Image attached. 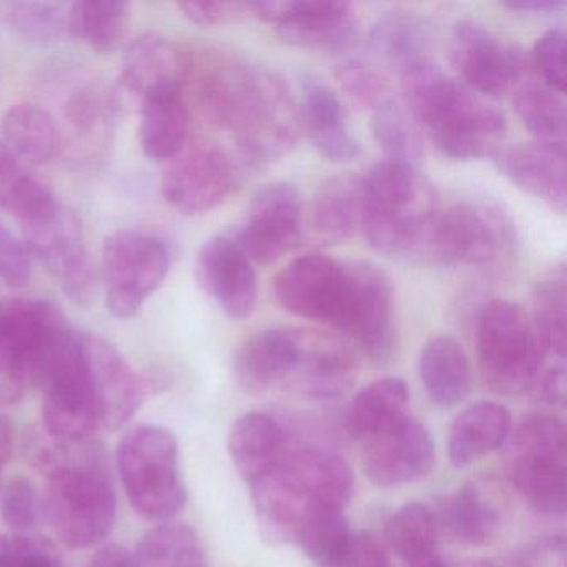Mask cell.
Segmentation results:
<instances>
[{"label": "cell", "mask_w": 567, "mask_h": 567, "mask_svg": "<svg viewBox=\"0 0 567 567\" xmlns=\"http://www.w3.org/2000/svg\"><path fill=\"white\" fill-rule=\"evenodd\" d=\"M400 75L404 107L444 157L476 161L503 147L504 115L433 61Z\"/></svg>", "instance_id": "6da1fadb"}, {"label": "cell", "mask_w": 567, "mask_h": 567, "mask_svg": "<svg viewBox=\"0 0 567 567\" xmlns=\"http://www.w3.org/2000/svg\"><path fill=\"white\" fill-rule=\"evenodd\" d=\"M42 447L35 463L49 477L45 511L65 546L85 549L101 543L117 519V494L104 453L91 440Z\"/></svg>", "instance_id": "7a4b0ae2"}, {"label": "cell", "mask_w": 567, "mask_h": 567, "mask_svg": "<svg viewBox=\"0 0 567 567\" xmlns=\"http://www.w3.org/2000/svg\"><path fill=\"white\" fill-rule=\"evenodd\" d=\"M361 190L360 230L368 245L386 257L424 267L441 202L420 168L380 162L361 178Z\"/></svg>", "instance_id": "3957f363"}, {"label": "cell", "mask_w": 567, "mask_h": 567, "mask_svg": "<svg viewBox=\"0 0 567 567\" xmlns=\"http://www.w3.org/2000/svg\"><path fill=\"white\" fill-rule=\"evenodd\" d=\"M118 471L125 494L141 516L167 520L184 509L187 489L178 467V444L161 426L128 431L118 446Z\"/></svg>", "instance_id": "277c9868"}, {"label": "cell", "mask_w": 567, "mask_h": 567, "mask_svg": "<svg viewBox=\"0 0 567 567\" xmlns=\"http://www.w3.org/2000/svg\"><path fill=\"white\" fill-rule=\"evenodd\" d=\"M513 220L494 202L464 200L441 207L427 241L424 267H494L516 250Z\"/></svg>", "instance_id": "5b68a950"}, {"label": "cell", "mask_w": 567, "mask_h": 567, "mask_svg": "<svg viewBox=\"0 0 567 567\" xmlns=\"http://www.w3.org/2000/svg\"><path fill=\"white\" fill-rule=\"evenodd\" d=\"M477 353L487 386L503 394L533 388L546 360L529 315L506 300L484 307L477 321Z\"/></svg>", "instance_id": "8992f818"}, {"label": "cell", "mask_w": 567, "mask_h": 567, "mask_svg": "<svg viewBox=\"0 0 567 567\" xmlns=\"http://www.w3.org/2000/svg\"><path fill=\"white\" fill-rule=\"evenodd\" d=\"M264 68L217 48L188 49L184 89L205 121L237 134L260 92Z\"/></svg>", "instance_id": "52a82bcc"}, {"label": "cell", "mask_w": 567, "mask_h": 567, "mask_svg": "<svg viewBox=\"0 0 567 567\" xmlns=\"http://www.w3.org/2000/svg\"><path fill=\"white\" fill-rule=\"evenodd\" d=\"M64 327L48 301L0 298V404L19 403L35 386L42 358Z\"/></svg>", "instance_id": "ba28073f"}, {"label": "cell", "mask_w": 567, "mask_h": 567, "mask_svg": "<svg viewBox=\"0 0 567 567\" xmlns=\"http://www.w3.org/2000/svg\"><path fill=\"white\" fill-rule=\"evenodd\" d=\"M21 225L29 255L59 278L72 303L91 307L97 297L99 275L85 248L84 228L78 215L55 202Z\"/></svg>", "instance_id": "9c48e42d"}, {"label": "cell", "mask_w": 567, "mask_h": 567, "mask_svg": "<svg viewBox=\"0 0 567 567\" xmlns=\"http://www.w3.org/2000/svg\"><path fill=\"white\" fill-rule=\"evenodd\" d=\"M171 270V250L161 238L117 231L102 248V278L111 313L132 318L164 284Z\"/></svg>", "instance_id": "30bf717a"}, {"label": "cell", "mask_w": 567, "mask_h": 567, "mask_svg": "<svg viewBox=\"0 0 567 567\" xmlns=\"http://www.w3.org/2000/svg\"><path fill=\"white\" fill-rule=\"evenodd\" d=\"M447 58L457 81L474 94L503 97L533 72L526 52L513 42H504L480 22L460 21L447 39Z\"/></svg>", "instance_id": "8fae6325"}, {"label": "cell", "mask_w": 567, "mask_h": 567, "mask_svg": "<svg viewBox=\"0 0 567 567\" xmlns=\"http://www.w3.org/2000/svg\"><path fill=\"white\" fill-rule=\"evenodd\" d=\"M275 298L295 317L341 330L347 320L350 278L347 265L321 254L303 255L275 278Z\"/></svg>", "instance_id": "7c38bea8"}, {"label": "cell", "mask_w": 567, "mask_h": 567, "mask_svg": "<svg viewBox=\"0 0 567 567\" xmlns=\"http://www.w3.org/2000/svg\"><path fill=\"white\" fill-rule=\"evenodd\" d=\"M238 184L230 155L214 142L187 145L168 161L162 177L165 200L184 215H204L220 207Z\"/></svg>", "instance_id": "4fadbf2b"}, {"label": "cell", "mask_w": 567, "mask_h": 567, "mask_svg": "<svg viewBox=\"0 0 567 567\" xmlns=\"http://www.w3.org/2000/svg\"><path fill=\"white\" fill-rule=\"evenodd\" d=\"M247 8L293 48L341 51L357 35L353 6L340 0H260Z\"/></svg>", "instance_id": "5bb4252c"}, {"label": "cell", "mask_w": 567, "mask_h": 567, "mask_svg": "<svg viewBox=\"0 0 567 567\" xmlns=\"http://www.w3.org/2000/svg\"><path fill=\"white\" fill-rule=\"evenodd\" d=\"M303 198L288 182L261 185L241 227L231 231L251 264H271L301 245Z\"/></svg>", "instance_id": "9a60e30c"}, {"label": "cell", "mask_w": 567, "mask_h": 567, "mask_svg": "<svg viewBox=\"0 0 567 567\" xmlns=\"http://www.w3.org/2000/svg\"><path fill=\"white\" fill-rule=\"evenodd\" d=\"M297 95L277 72L265 69L257 102L240 128L238 147L254 167L290 154L300 141Z\"/></svg>", "instance_id": "2e32d148"}, {"label": "cell", "mask_w": 567, "mask_h": 567, "mask_svg": "<svg viewBox=\"0 0 567 567\" xmlns=\"http://www.w3.org/2000/svg\"><path fill=\"white\" fill-rule=\"evenodd\" d=\"M347 270L350 300L341 331L350 334L374 363H384L393 357L396 344L393 285L386 271L370 261L348 264Z\"/></svg>", "instance_id": "e0dca14e"}, {"label": "cell", "mask_w": 567, "mask_h": 567, "mask_svg": "<svg viewBox=\"0 0 567 567\" xmlns=\"http://www.w3.org/2000/svg\"><path fill=\"white\" fill-rule=\"evenodd\" d=\"M188 49L164 35L147 32L131 42L122 61L121 75L111 91L115 117L141 107L145 95L162 89H184ZM184 92V91H182Z\"/></svg>", "instance_id": "ac0fdd59"}, {"label": "cell", "mask_w": 567, "mask_h": 567, "mask_svg": "<svg viewBox=\"0 0 567 567\" xmlns=\"http://www.w3.org/2000/svg\"><path fill=\"white\" fill-rule=\"evenodd\" d=\"M195 280L231 320H245L257 307V271L231 231L205 241L195 260Z\"/></svg>", "instance_id": "d6986e66"}, {"label": "cell", "mask_w": 567, "mask_h": 567, "mask_svg": "<svg viewBox=\"0 0 567 567\" xmlns=\"http://www.w3.org/2000/svg\"><path fill=\"white\" fill-rule=\"evenodd\" d=\"M434 464V441L420 421L404 417L400 423L367 441L363 466L378 486L413 483L430 474Z\"/></svg>", "instance_id": "ffe728a7"}, {"label": "cell", "mask_w": 567, "mask_h": 567, "mask_svg": "<svg viewBox=\"0 0 567 567\" xmlns=\"http://www.w3.org/2000/svg\"><path fill=\"white\" fill-rule=\"evenodd\" d=\"M275 471L307 513L318 506L344 509L353 496L350 466L327 451L305 447L284 454Z\"/></svg>", "instance_id": "44dd1931"}, {"label": "cell", "mask_w": 567, "mask_h": 567, "mask_svg": "<svg viewBox=\"0 0 567 567\" xmlns=\"http://www.w3.org/2000/svg\"><path fill=\"white\" fill-rule=\"evenodd\" d=\"M82 338L101 406L102 430H118L141 408L148 391L147 380L135 373L111 341L85 333Z\"/></svg>", "instance_id": "7402d4cb"}, {"label": "cell", "mask_w": 567, "mask_h": 567, "mask_svg": "<svg viewBox=\"0 0 567 567\" xmlns=\"http://www.w3.org/2000/svg\"><path fill=\"white\" fill-rule=\"evenodd\" d=\"M494 165L511 184L564 214L567 207L566 148L529 142L501 147L493 155Z\"/></svg>", "instance_id": "603a6c76"}, {"label": "cell", "mask_w": 567, "mask_h": 567, "mask_svg": "<svg viewBox=\"0 0 567 567\" xmlns=\"http://www.w3.org/2000/svg\"><path fill=\"white\" fill-rule=\"evenodd\" d=\"M301 134L315 151L333 162L348 164L361 155V144L348 125V112L333 89L317 79H307L297 97Z\"/></svg>", "instance_id": "cb8c5ba5"}, {"label": "cell", "mask_w": 567, "mask_h": 567, "mask_svg": "<svg viewBox=\"0 0 567 567\" xmlns=\"http://www.w3.org/2000/svg\"><path fill=\"white\" fill-rule=\"evenodd\" d=\"M363 190L361 178L338 174L327 178L315 192L303 212L301 244L331 247L350 238L360 228Z\"/></svg>", "instance_id": "d4e9b609"}, {"label": "cell", "mask_w": 567, "mask_h": 567, "mask_svg": "<svg viewBox=\"0 0 567 567\" xmlns=\"http://www.w3.org/2000/svg\"><path fill=\"white\" fill-rule=\"evenodd\" d=\"M298 363L291 374H297L298 386L308 396L331 400L340 396L353 381V351L344 341L320 331L297 330Z\"/></svg>", "instance_id": "484cf974"}, {"label": "cell", "mask_w": 567, "mask_h": 567, "mask_svg": "<svg viewBox=\"0 0 567 567\" xmlns=\"http://www.w3.org/2000/svg\"><path fill=\"white\" fill-rule=\"evenodd\" d=\"M297 330L271 328L248 338L235 354L234 374L241 390L264 393L287 380L298 363Z\"/></svg>", "instance_id": "4316f807"}, {"label": "cell", "mask_w": 567, "mask_h": 567, "mask_svg": "<svg viewBox=\"0 0 567 567\" xmlns=\"http://www.w3.org/2000/svg\"><path fill=\"white\" fill-rule=\"evenodd\" d=\"M228 451L250 486L271 473L285 454V433L270 414L251 411L238 417L228 436Z\"/></svg>", "instance_id": "83f0119b"}, {"label": "cell", "mask_w": 567, "mask_h": 567, "mask_svg": "<svg viewBox=\"0 0 567 567\" xmlns=\"http://www.w3.org/2000/svg\"><path fill=\"white\" fill-rule=\"evenodd\" d=\"M370 44L383 64L403 74L410 69L431 62L433 34L430 22L423 16L396 9L384 12L374 22L370 32Z\"/></svg>", "instance_id": "f1b7e54d"}, {"label": "cell", "mask_w": 567, "mask_h": 567, "mask_svg": "<svg viewBox=\"0 0 567 567\" xmlns=\"http://www.w3.org/2000/svg\"><path fill=\"white\" fill-rule=\"evenodd\" d=\"M511 433V416L506 408L493 401H481L457 414L447 440V453L456 467L499 450Z\"/></svg>", "instance_id": "f546056e"}, {"label": "cell", "mask_w": 567, "mask_h": 567, "mask_svg": "<svg viewBox=\"0 0 567 567\" xmlns=\"http://www.w3.org/2000/svg\"><path fill=\"white\" fill-rule=\"evenodd\" d=\"M141 144L147 157L171 161L187 144L188 107L181 89L145 95L141 107Z\"/></svg>", "instance_id": "4dcf8cb0"}, {"label": "cell", "mask_w": 567, "mask_h": 567, "mask_svg": "<svg viewBox=\"0 0 567 567\" xmlns=\"http://www.w3.org/2000/svg\"><path fill=\"white\" fill-rule=\"evenodd\" d=\"M417 368L427 396L440 406L460 404L471 393L470 360L453 337L431 338L421 350Z\"/></svg>", "instance_id": "1f68e13d"}, {"label": "cell", "mask_w": 567, "mask_h": 567, "mask_svg": "<svg viewBox=\"0 0 567 567\" xmlns=\"http://www.w3.org/2000/svg\"><path fill=\"white\" fill-rule=\"evenodd\" d=\"M2 132L4 144L29 164H51L64 151V135L58 122L39 105L18 104L9 109Z\"/></svg>", "instance_id": "d6a6232c"}, {"label": "cell", "mask_w": 567, "mask_h": 567, "mask_svg": "<svg viewBox=\"0 0 567 567\" xmlns=\"http://www.w3.org/2000/svg\"><path fill=\"white\" fill-rule=\"evenodd\" d=\"M408 406L410 390L406 383L400 378H380L363 388L354 398L348 413L350 433L367 443L371 437L404 420Z\"/></svg>", "instance_id": "836d02e7"}, {"label": "cell", "mask_w": 567, "mask_h": 567, "mask_svg": "<svg viewBox=\"0 0 567 567\" xmlns=\"http://www.w3.org/2000/svg\"><path fill=\"white\" fill-rule=\"evenodd\" d=\"M433 514L441 533L454 543L467 546L486 544L496 534L499 524L493 504L471 486L444 496Z\"/></svg>", "instance_id": "e575fe53"}, {"label": "cell", "mask_w": 567, "mask_h": 567, "mask_svg": "<svg viewBox=\"0 0 567 567\" xmlns=\"http://www.w3.org/2000/svg\"><path fill=\"white\" fill-rule=\"evenodd\" d=\"M514 107L534 142L566 148L567 115L563 94L547 87L530 72L513 92Z\"/></svg>", "instance_id": "d590c367"}, {"label": "cell", "mask_w": 567, "mask_h": 567, "mask_svg": "<svg viewBox=\"0 0 567 567\" xmlns=\"http://www.w3.org/2000/svg\"><path fill=\"white\" fill-rule=\"evenodd\" d=\"M533 320L544 357L564 361L567 351V274L554 265L533 291Z\"/></svg>", "instance_id": "8d00e7d4"}, {"label": "cell", "mask_w": 567, "mask_h": 567, "mask_svg": "<svg viewBox=\"0 0 567 567\" xmlns=\"http://www.w3.org/2000/svg\"><path fill=\"white\" fill-rule=\"evenodd\" d=\"M566 460L516 454L511 480L520 496L544 514L563 516L567 507Z\"/></svg>", "instance_id": "74e56055"}, {"label": "cell", "mask_w": 567, "mask_h": 567, "mask_svg": "<svg viewBox=\"0 0 567 567\" xmlns=\"http://www.w3.org/2000/svg\"><path fill=\"white\" fill-rule=\"evenodd\" d=\"M131 6L121 0H81L69 8L68 34L99 54L121 48Z\"/></svg>", "instance_id": "f35d334b"}, {"label": "cell", "mask_w": 567, "mask_h": 567, "mask_svg": "<svg viewBox=\"0 0 567 567\" xmlns=\"http://www.w3.org/2000/svg\"><path fill=\"white\" fill-rule=\"evenodd\" d=\"M135 567H207L200 537L185 524L167 523L148 530L134 556Z\"/></svg>", "instance_id": "ab89813d"}, {"label": "cell", "mask_w": 567, "mask_h": 567, "mask_svg": "<svg viewBox=\"0 0 567 567\" xmlns=\"http://www.w3.org/2000/svg\"><path fill=\"white\" fill-rule=\"evenodd\" d=\"M65 121L78 148L94 152L105 147L112 124L117 121L111 102V91L89 84L79 87L65 104Z\"/></svg>", "instance_id": "60d3db41"}, {"label": "cell", "mask_w": 567, "mask_h": 567, "mask_svg": "<svg viewBox=\"0 0 567 567\" xmlns=\"http://www.w3.org/2000/svg\"><path fill=\"white\" fill-rule=\"evenodd\" d=\"M371 131L388 162L420 168L424 157L421 132L404 105L394 99L384 102L373 111Z\"/></svg>", "instance_id": "b9f144b4"}, {"label": "cell", "mask_w": 567, "mask_h": 567, "mask_svg": "<svg viewBox=\"0 0 567 567\" xmlns=\"http://www.w3.org/2000/svg\"><path fill=\"white\" fill-rule=\"evenodd\" d=\"M350 537L343 509L318 506L305 514L295 540L318 567H337Z\"/></svg>", "instance_id": "7bdbcfd3"}, {"label": "cell", "mask_w": 567, "mask_h": 567, "mask_svg": "<svg viewBox=\"0 0 567 567\" xmlns=\"http://www.w3.org/2000/svg\"><path fill=\"white\" fill-rule=\"evenodd\" d=\"M437 526L433 511L421 503H410L396 511L388 523V540L406 564L433 556Z\"/></svg>", "instance_id": "ee69618b"}, {"label": "cell", "mask_w": 567, "mask_h": 567, "mask_svg": "<svg viewBox=\"0 0 567 567\" xmlns=\"http://www.w3.org/2000/svg\"><path fill=\"white\" fill-rule=\"evenodd\" d=\"M69 8L48 2H18L9 9V24L32 44H49L68 32Z\"/></svg>", "instance_id": "f6af8a7d"}, {"label": "cell", "mask_w": 567, "mask_h": 567, "mask_svg": "<svg viewBox=\"0 0 567 567\" xmlns=\"http://www.w3.org/2000/svg\"><path fill=\"white\" fill-rule=\"evenodd\" d=\"M338 84L351 104L360 109L377 111L390 101V85L384 75L368 62L360 59H348L337 68Z\"/></svg>", "instance_id": "bcb514c9"}, {"label": "cell", "mask_w": 567, "mask_h": 567, "mask_svg": "<svg viewBox=\"0 0 567 567\" xmlns=\"http://www.w3.org/2000/svg\"><path fill=\"white\" fill-rule=\"evenodd\" d=\"M566 427L563 421L546 413L529 414L514 434L516 454H537L566 460Z\"/></svg>", "instance_id": "7dc6e473"}, {"label": "cell", "mask_w": 567, "mask_h": 567, "mask_svg": "<svg viewBox=\"0 0 567 567\" xmlns=\"http://www.w3.org/2000/svg\"><path fill=\"white\" fill-rule=\"evenodd\" d=\"M2 519L16 534L34 529L41 516V496L38 486L29 477H12L2 497Z\"/></svg>", "instance_id": "c3c4849f"}, {"label": "cell", "mask_w": 567, "mask_h": 567, "mask_svg": "<svg viewBox=\"0 0 567 567\" xmlns=\"http://www.w3.org/2000/svg\"><path fill=\"white\" fill-rule=\"evenodd\" d=\"M533 68H536L537 78L553 89L557 94L566 92V32L563 29H550L544 32L533 51Z\"/></svg>", "instance_id": "681fc988"}, {"label": "cell", "mask_w": 567, "mask_h": 567, "mask_svg": "<svg viewBox=\"0 0 567 567\" xmlns=\"http://www.w3.org/2000/svg\"><path fill=\"white\" fill-rule=\"evenodd\" d=\"M0 567H62L52 544L29 534H0Z\"/></svg>", "instance_id": "f907efd6"}, {"label": "cell", "mask_w": 567, "mask_h": 567, "mask_svg": "<svg viewBox=\"0 0 567 567\" xmlns=\"http://www.w3.org/2000/svg\"><path fill=\"white\" fill-rule=\"evenodd\" d=\"M31 278V255L22 241L0 224V280L12 288H22Z\"/></svg>", "instance_id": "816d5d0a"}, {"label": "cell", "mask_w": 567, "mask_h": 567, "mask_svg": "<svg viewBox=\"0 0 567 567\" xmlns=\"http://www.w3.org/2000/svg\"><path fill=\"white\" fill-rule=\"evenodd\" d=\"M178 9L197 25H220L235 22L248 12L240 2H182Z\"/></svg>", "instance_id": "f5cc1de1"}, {"label": "cell", "mask_w": 567, "mask_h": 567, "mask_svg": "<svg viewBox=\"0 0 567 567\" xmlns=\"http://www.w3.org/2000/svg\"><path fill=\"white\" fill-rule=\"evenodd\" d=\"M337 567H391L390 557L370 534H351Z\"/></svg>", "instance_id": "db71d44e"}, {"label": "cell", "mask_w": 567, "mask_h": 567, "mask_svg": "<svg viewBox=\"0 0 567 567\" xmlns=\"http://www.w3.org/2000/svg\"><path fill=\"white\" fill-rule=\"evenodd\" d=\"M29 177L14 152L0 142V208L9 212Z\"/></svg>", "instance_id": "11a10c76"}, {"label": "cell", "mask_w": 567, "mask_h": 567, "mask_svg": "<svg viewBox=\"0 0 567 567\" xmlns=\"http://www.w3.org/2000/svg\"><path fill=\"white\" fill-rule=\"evenodd\" d=\"M533 386L537 388L540 396L549 401L550 404L563 406L566 401V368L564 361H557L556 364L540 368Z\"/></svg>", "instance_id": "9f6ffc18"}, {"label": "cell", "mask_w": 567, "mask_h": 567, "mask_svg": "<svg viewBox=\"0 0 567 567\" xmlns=\"http://www.w3.org/2000/svg\"><path fill=\"white\" fill-rule=\"evenodd\" d=\"M87 567H135V560L125 547L111 544L99 550Z\"/></svg>", "instance_id": "6f0895ef"}, {"label": "cell", "mask_w": 567, "mask_h": 567, "mask_svg": "<svg viewBox=\"0 0 567 567\" xmlns=\"http://www.w3.org/2000/svg\"><path fill=\"white\" fill-rule=\"evenodd\" d=\"M566 6L564 0H507L503 8L523 14H553Z\"/></svg>", "instance_id": "680465c9"}, {"label": "cell", "mask_w": 567, "mask_h": 567, "mask_svg": "<svg viewBox=\"0 0 567 567\" xmlns=\"http://www.w3.org/2000/svg\"><path fill=\"white\" fill-rule=\"evenodd\" d=\"M14 447V433H12L11 421L0 413V470L8 464Z\"/></svg>", "instance_id": "91938a15"}, {"label": "cell", "mask_w": 567, "mask_h": 567, "mask_svg": "<svg viewBox=\"0 0 567 567\" xmlns=\"http://www.w3.org/2000/svg\"><path fill=\"white\" fill-rule=\"evenodd\" d=\"M408 567H456L454 564L446 563L440 557L430 556L426 559L420 560V563L408 564Z\"/></svg>", "instance_id": "94428289"}, {"label": "cell", "mask_w": 567, "mask_h": 567, "mask_svg": "<svg viewBox=\"0 0 567 567\" xmlns=\"http://www.w3.org/2000/svg\"><path fill=\"white\" fill-rule=\"evenodd\" d=\"M456 567H493L491 564L487 563H467V564H460V566Z\"/></svg>", "instance_id": "6125c7cd"}]
</instances>
